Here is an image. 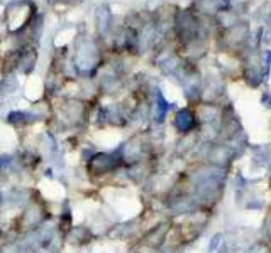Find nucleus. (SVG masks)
Instances as JSON below:
<instances>
[{
  "instance_id": "obj_1",
  "label": "nucleus",
  "mask_w": 271,
  "mask_h": 253,
  "mask_svg": "<svg viewBox=\"0 0 271 253\" xmlns=\"http://www.w3.org/2000/svg\"><path fill=\"white\" fill-rule=\"evenodd\" d=\"M122 164V157H117L115 154L109 152H97L93 157L85 164L87 172L93 177H104L107 174H112L117 171L119 166Z\"/></svg>"
},
{
  "instance_id": "obj_2",
  "label": "nucleus",
  "mask_w": 271,
  "mask_h": 253,
  "mask_svg": "<svg viewBox=\"0 0 271 253\" xmlns=\"http://www.w3.org/2000/svg\"><path fill=\"white\" fill-rule=\"evenodd\" d=\"M97 234L93 233V230L90 228L89 225H75L65 233V241L68 245H73V247H87L93 241V238Z\"/></svg>"
}]
</instances>
